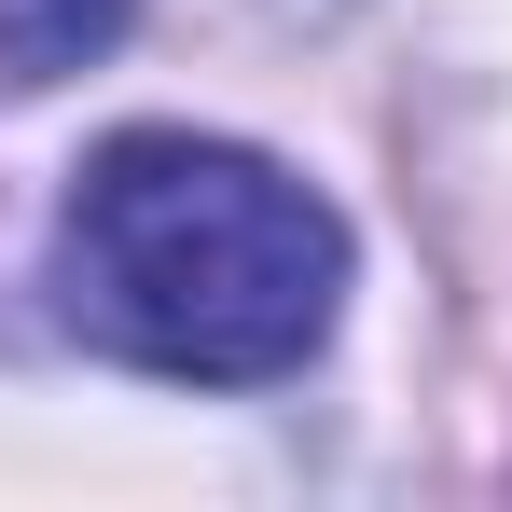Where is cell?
Here are the masks:
<instances>
[{
	"mask_svg": "<svg viewBox=\"0 0 512 512\" xmlns=\"http://www.w3.org/2000/svg\"><path fill=\"white\" fill-rule=\"evenodd\" d=\"M56 291L111 360L194 374V388H263L333 333L346 236L291 167L236 139L139 125L111 139L56 222Z\"/></svg>",
	"mask_w": 512,
	"mask_h": 512,
	"instance_id": "6da1fadb",
	"label": "cell"
},
{
	"mask_svg": "<svg viewBox=\"0 0 512 512\" xmlns=\"http://www.w3.org/2000/svg\"><path fill=\"white\" fill-rule=\"evenodd\" d=\"M125 28V0H0V84H56Z\"/></svg>",
	"mask_w": 512,
	"mask_h": 512,
	"instance_id": "7a4b0ae2",
	"label": "cell"
}]
</instances>
